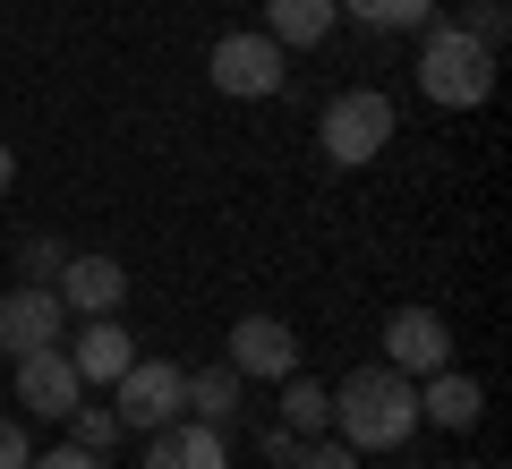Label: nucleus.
Returning <instances> with one entry per match:
<instances>
[{
  "instance_id": "obj_16",
  "label": "nucleus",
  "mask_w": 512,
  "mask_h": 469,
  "mask_svg": "<svg viewBox=\"0 0 512 469\" xmlns=\"http://www.w3.org/2000/svg\"><path fill=\"white\" fill-rule=\"evenodd\" d=\"M282 427H291V435H325L333 427V393H325V384H308L299 367L282 376Z\"/></svg>"
},
{
  "instance_id": "obj_8",
  "label": "nucleus",
  "mask_w": 512,
  "mask_h": 469,
  "mask_svg": "<svg viewBox=\"0 0 512 469\" xmlns=\"http://www.w3.org/2000/svg\"><path fill=\"white\" fill-rule=\"evenodd\" d=\"M77 401H86V376L69 367V350H60V342L18 359V410H35V418H52V427H60Z\"/></svg>"
},
{
  "instance_id": "obj_21",
  "label": "nucleus",
  "mask_w": 512,
  "mask_h": 469,
  "mask_svg": "<svg viewBox=\"0 0 512 469\" xmlns=\"http://www.w3.org/2000/svg\"><path fill=\"white\" fill-rule=\"evenodd\" d=\"M60 265H69L60 239H26V273H35V282H60Z\"/></svg>"
},
{
  "instance_id": "obj_17",
  "label": "nucleus",
  "mask_w": 512,
  "mask_h": 469,
  "mask_svg": "<svg viewBox=\"0 0 512 469\" xmlns=\"http://www.w3.org/2000/svg\"><path fill=\"white\" fill-rule=\"evenodd\" d=\"M342 9L359 26H384V35H393V26H427V18H436V0H342Z\"/></svg>"
},
{
  "instance_id": "obj_19",
  "label": "nucleus",
  "mask_w": 512,
  "mask_h": 469,
  "mask_svg": "<svg viewBox=\"0 0 512 469\" xmlns=\"http://www.w3.org/2000/svg\"><path fill=\"white\" fill-rule=\"evenodd\" d=\"M461 35H478V43H487V52H495V43H504V0H470V9H461Z\"/></svg>"
},
{
  "instance_id": "obj_7",
  "label": "nucleus",
  "mask_w": 512,
  "mask_h": 469,
  "mask_svg": "<svg viewBox=\"0 0 512 469\" xmlns=\"http://www.w3.org/2000/svg\"><path fill=\"white\" fill-rule=\"evenodd\" d=\"M60 333H69V307H60L52 282H18L9 299H0V350H9V359H26V350H52Z\"/></svg>"
},
{
  "instance_id": "obj_2",
  "label": "nucleus",
  "mask_w": 512,
  "mask_h": 469,
  "mask_svg": "<svg viewBox=\"0 0 512 469\" xmlns=\"http://www.w3.org/2000/svg\"><path fill=\"white\" fill-rule=\"evenodd\" d=\"M419 94L444 111H470L495 94V52L478 35H461L453 18H427V52H419Z\"/></svg>"
},
{
  "instance_id": "obj_3",
  "label": "nucleus",
  "mask_w": 512,
  "mask_h": 469,
  "mask_svg": "<svg viewBox=\"0 0 512 469\" xmlns=\"http://www.w3.org/2000/svg\"><path fill=\"white\" fill-rule=\"evenodd\" d=\"M393 137H402V111H393V94H376V86L333 94V103H325V120H316V145H325V163H342V171L376 163V154H384Z\"/></svg>"
},
{
  "instance_id": "obj_6",
  "label": "nucleus",
  "mask_w": 512,
  "mask_h": 469,
  "mask_svg": "<svg viewBox=\"0 0 512 469\" xmlns=\"http://www.w3.org/2000/svg\"><path fill=\"white\" fill-rule=\"evenodd\" d=\"M384 367H402V376L453 367V325H444L436 307H393L384 316Z\"/></svg>"
},
{
  "instance_id": "obj_12",
  "label": "nucleus",
  "mask_w": 512,
  "mask_h": 469,
  "mask_svg": "<svg viewBox=\"0 0 512 469\" xmlns=\"http://www.w3.org/2000/svg\"><path fill=\"white\" fill-rule=\"evenodd\" d=\"M128 359H137V342H128L120 316H94V325L69 342V367H77L86 384H120V376H128Z\"/></svg>"
},
{
  "instance_id": "obj_14",
  "label": "nucleus",
  "mask_w": 512,
  "mask_h": 469,
  "mask_svg": "<svg viewBox=\"0 0 512 469\" xmlns=\"http://www.w3.org/2000/svg\"><path fill=\"white\" fill-rule=\"evenodd\" d=\"M333 18H342V0H265V35L282 52H316L333 35Z\"/></svg>"
},
{
  "instance_id": "obj_13",
  "label": "nucleus",
  "mask_w": 512,
  "mask_h": 469,
  "mask_svg": "<svg viewBox=\"0 0 512 469\" xmlns=\"http://www.w3.org/2000/svg\"><path fill=\"white\" fill-rule=\"evenodd\" d=\"M419 418L470 435L478 418H487V393H478V376H461V367H436V376H427V393H419Z\"/></svg>"
},
{
  "instance_id": "obj_11",
  "label": "nucleus",
  "mask_w": 512,
  "mask_h": 469,
  "mask_svg": "<svg viewBox=\"0 0 512 469\" xmlns=\"http://www.w3.org/2000/svg\"><path fill=\"white\" fill-rule=\"evenodd\" d=\"M52 290H60V307H86V316H111V307L128 299V273H120V256H69Z\"/></svg>"
},
{
  "instance_id": "obj_25",
  "label": "nucleus",
  "mask_w": 512,
  "mask_h": 469,
  "mask_svg": "<svg viewBox=\"0 0 512 469\" xmlns=\"http://www.w3.org/2000/svg\"><path fill=\"white\" fill-rule=\"evenodd\" d=\"M9 180H18V154H9V145H0V197H9Z\"/></svg>"
},
{
  "instance_id": "obj_24",
  "label": "nucleus",
  "mask_w": 512,
  "mask_h": 469,
  "mask_svg": "<svg viewBox=\"0 0 512 469\" xmlns=\"http://www.w3.org/2000/svg\"><path fill=\"white\" fill-rule=\"evenodd\" d=\"M299 444H308V435H291V427H265V461H282V469H291V461H299Z\"/></svg>"
},
{
  "instance_id": "obj_10",
  "label": "nucleus",
  "mask_w": 512,
  "mask_h": 469,
  "mask_svg": "<svg viewBox=\"0 0 512 469\" xmlns=\"http://www.w3.org/2000/svg\"><path fill=\"white\" fill-rule=\"evenodd\" d=\"M146 469H231V444H222V427H205V418H171V427H154Z\"/></svg>"
},
{
  "instance_id": "obj_5",
  "label": "nucleus",
  "mask_w": 512,
  "mask_h": 469,
  "mask_svg": "<svg viewBox=\"0 0 512 469\" xmlns=\"http://www.w3.org/2000/svg\"><path fill=\"white\" fill-rule=\"evenodd\" d=\"M282 60L291 52H282L274 35H222L214 52H205V77H214L222 94H239V103H265V94H282V77H291Z\"/></svg>"
},
{
  "instance_id": "obj_23",
  "label": "nucleus",
  "mask_w": 512,
  "mask_h": 469,
  "mask_svg": "<svg viewBox=\"0 0 512 469\" xmlns=\"http://www.w3.org/2000/svg\"><path fill=\"white\" fill-rule=\"evenodd\" d=\"M26 469H103V461H94L86 444H52V452H43V461H26Z\"/></svg>"
},
{
  "instance_id": "obj_1",
  "label": "nucleus",
  "mask_w": 512,
  "mask_h": 469,
  "mask_svg": "<svg viewBox=\"0 0 512 469\" xmlns=\"http://www.w3.org/2000/svg\"><path fill=\"white\" fill-rule=\"evenodd\" d=\"M333 427H342L350 452H393L419 435V376H402V367H359V376H342V393H333Z\"/></svg>"
},
{
  "instance_id": "obj_15",
  "label": "nucleus",
  "mask_w": 512,
  "mask_h": 469,
  "mask_svg": "<svg viewBox=\"0 0 512 469\" xmlns=\"http://www.w3.org/2000/svg\"><path fill=\"white\" fill-rule=\"evenodd\" d=\"M180 401L205 418V427H231V418H239V367H197Z\"/></svg>"
},
{
  "instance_id": "obj_20",
  "label": "nucleus",
  "mask_w": 512,
  "mask_h": 469,
  "mask_svg": "<svg viewBox=\"0 0 512 469\" xmlns=\"http://www.w3.org/2000/svg\"><path fill=\"white\" fill-rule=\"evenodd\" d=\"M291 469H359V452L350 444H325V435H316V444H299V461Z\"/></svg>"
},
{
  "instance_id": "obj_4",
  "label": "nucleus",
  "mask_w": 512,
  "mask_h": 469,
  "mask_svg": "<svg viewBox=\"0 0 512 469\" xmlns=\"http://www.w3.org/2000/svg\"><path fill=\"white\" fill-rule=\"evenodd\" d=\"M188 367H171V359H128V376L111 384V418L120 427H137V435H154V427H171V418L188 410Z\"/></svg>"
},
{
  "instance_id": "obj_18",
  "label": "nucleus",
  "mask_w": 512,
  "mask_h": 469,
  "mask_svg": "<svg viewBox=\"0 0 512 469\" xmlns=\"http://www.w3.org/2000/svg\"><path fill=\"white\" fill-rule=\"evenodd\" d=\"M60 427H69V444H86V452H111V444H120V418H111V410H86V401H77Z\"/></svg>"
},
{
  "instance_id": "obj_22",
  "label": "nucleus",
  "mask_w": 512,
  "mask_h": 469,
  "mask_svg": "<svg viewBox=\"0 0 512 469\" xmlns=\"http://www.w3.org/2000/svg\"><path fill=\"white\" fill-rule=\"evenodd\" d=\"M35 461V444H26V427L18 418H0V469H26Z\"/></svg>"
},
{
  "instance_id": "obj_9",
  "label": "nucleus",
  "mask_w": 512,
  "mask_h": 469,
  "mask_svg": "<svg viewBox=\"0 0 512 469\" xmlns=\"http://www.w3.org/2000/svg\"><path fill=\"white\" fill-rule=\"evenodd\" d=\"M222 367H239V376H265V384H282L299 367V333L282 325V316H239L231 325V359Z\"/></svg>"
}]
</instances>
